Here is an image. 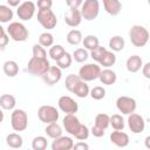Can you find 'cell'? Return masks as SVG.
Wrapping results in <instances>:
<instances>
[{
	"instance_id": "cell-1",
	"label": "cell",
	"mask_w": 150,
	"mask_h": 150,
	"mask_svg": "<svg viewBox=\"0 0 150 150\" xmlns=\"http://www.w3.org/2000/svg\"><path fill=\"white\" fill-rule=\"evenodd\" d=\"M129 39L135 47H144L149 41V32L141 25H134L129 30Z\"/></svg>"
},
{
	"instance_id": "cell-2",
	"label": "cell",
	"mask_w": 150,
	"mask_h": 150,
	"mask_svg": "<svg viewBox=\"0 0 150 150\" xmlns=\"http://www.w3.org/2000/svg\"><path fill=\"white\" fill-rule=\"evenodd\" d=\"M7 34L8 36L16 41V42H23L28 39V35H29V32L28 29L26 28V26L19 21H13L9 23V26L7 27Z\"/></svg>"
},
{
	"instance_id": "cell-3",
	"label": "cell",
	"mask_w": 150,
	"mask_h": 150,
	"mask_svg": "<svg viewBox=\"0 0 150 150\" xmlns=\"http://www.w3.org/2000/svg\"><path fill=\"white\" fill-rule=\"evenodd\" d=\"M49 67H50V64L47 59L32 56L30 60L28 61L27 70H28V73H30L34 76H42L48 70Z\"/></svg>"
},
{
	"instance_id": "cell-4",
	"label": "cell",
	"mask_w": 150,
	"mask_h": 150,
	"mask_svg": "<svg viewBox=\"0 0 150 150\" xmlns=\"http://www.w3.org/2000/svg\"><path fill=\"white\" fill-rule=\"evenodd\" d=\"M11 125L14 131H25L28 127V115L22 109H13L11 115Z\"/></svg>"
},
{
	"instance_id": "cell-5",
	"label": "cell",
	"mask_w": 150,
	"mask_h": 150,
	"mask_svg": "<svg viewBox=\"0 0 150 150\" xmlns=\"http://www.w3.org/2000/svg\"><path fill=\"white\" fill-rule=\"evenodd\" d=\"M81 15L82 19L87 21H91L97 18L100 13V2L98 0H84L81 5Z\"/></svg>"
},
{
	"instance_id": "cell-6",
	"label": "cell",
	"mask_w": 150,
	"mask_h": 150,
	"mask_svg": "<svg viewBox=\"0 0 150 150\" xmlns=\"http://www.w3.org/2000/svg\"><path fill=\"white\" fill-rule=\"evenodd\" d=\"M36 18H38L39 23L47 30L55 28L57 25V18H56L55 13L52 11V8L50 9H39Z\"/></svg>"
},
{
	"instance_id": "cell-7",
	"label": "cell",
	"mask_w": 150,
	"mask_h": 150,
	"mask_svg": "<svg viewBox=\"0 0 150 150\" xmlns=\"http://www.w3.org/2000/svg\"><path fill=\"white\" fill-rule=\"evenodd\" d=\"M38 117L42 123H52V122H57L59 117H60V112L59 110L53 107V105H41L38 110Z\"/></svg>"
},
{
	"instance_id": "cell-8",
	"label": "cell",
	"mask_w": 150,
	"mask_h": 150,
	"mask_svg": "<svg viewBox=\"0 0 150 150\" xmlns=\"http://www.w3.org/2000/svg\"><path fill=\"white\" fill-rule=\"evenodd\" d=\"M101 73V67L96 63H87L84 66H82L79 70V77L86 82L89 81H94L96 79H98V75Z\"/></svg>"
},
{
	"instance_id": "cell-9",
	"label": "cell",
	"mask_w": 150,
	"mask_h": 150,
	"mask_svg": "<svg viewBox=\"0 0 150 150\" xmlns=\"http://www.w3.org/2000/svg\"><path fill=\"white\" fill-rule=\"evenodd\" d=\"M136 107H137L136 101L132 97H129V96H120L116 100V108L123 115H129V114L134 112L136 110Z\"/></svg>"
},
{
	"instance_id": "cell-10",
	"label": "cell",
	"mask_w": 150,
	"mask_h": 150,
	"mask_svg": "<svg viewBox=\"0 0 150 150\" xmlns=\"http://www.w3.org/2000/svg\"><path fill=\"white\" fill-rule=\"evenodd\" d=\"M128 127L131 132L141 134L145 129V121L141 115H138L134 111L128 115Z\"/></svg>"
},
{
	"instance_id": "cell-11",
	"label": "cell",
	"mask_w": 150,
	"mask_h": 150,
	"mask_svg": "<svg viewBox=\"0 0 150 150\" xmlns=\"http://www.w3.org/2000/svg\"><path fill=\"white\" fill-rule=\"evenodd\" d=\"M35 7H36L35 4L32 1H25V2L20 4L16 9V14H18L19 19H21L22 21L30 20L35 14Z\"/></svg>"
},
{
	"instance_id": "cell-12",
	"label": "cell",
	"mask_w": 150,
	"mask_h": 150,
	"mask_svg": "<svg viewBox=\"0 0 150 150\" xmlns=\"http://www.w3.org/2000/svg\"><path fill=\"white\" fill-rule=\"evenodd\" d=\"M57 105L60 110L64 114H75L79 110V104L77 102L71 98L70 96H61L57 101Z\"/></svg>"
},
{
	"instance_id": "cell-13",
	"label": "cell",
	"mask_w": 150,
	"mask_h": 150,
	"mask_svg": "<svg viewBox=\"0 0 150 150\" xmlns=\"http://www.w3.org/2000/svg\"><path fill=\"white\" fill-rule=\"evenodd\" d=\"M62 124H63V128L66 129V131L69 135L75 136V134L79 131V129H80V127H81L82 123L75 116V114H66V116L63 117Z\"/></svg>"
},
{
	"instance_id": "cell-14",
	"label": "cell",
	"mask_w": 150,
	"mask_h": 150,
	"mask_svg": "<svg viewBox=\"0 0 150 150\" xmlns=\"http://www.w3.org/2000/svg\"><path fill=\"white\" fill-rule=\"evenodd\" d=\"M43 82L48 86H54L56 84L61 77H62V69H60L57 66H50L48 70L41 76Z\"/></svg>"
},
{
	"instance_id": "cell-15",
	"label": "cell",
	"mask_w": 150,
	"mask_h": 150,
	"mask_svg": "<svg viewBox=\"0 0 150 150\" xmlns=\"http://www.w3.org/2000/svg\"><path fill=\"white\" fill-rule=\"evenodd\" d=\"M82 21V15L79 8H69L64 14V22L69 27H77Z\"/></svg>"
},
{
	"instance_id": "cell-16",
	"label": "cell",
	"mask_w": 150,
	"mask_h": 150,
	"mask_svg": "<svg viewBox=\"0 0 150 150\" xmlns=\"http://www.w3.org/2000/svg\"><path fill=\"white\" fill-rule=\"evenodd\" d=\"M74 141L69 136H60L57 138H54L52 143V150H70L73 149Z\"/></svg>"
},
{
	"instance_id": "cell-17",
	"label": "cell",
	"mask_w": 150,
	"mask_h": 150,
	"mask_svg": "<svg viewBox=\"0 0 150 150\" xmlns=\"http://www.w3.org/2000/svg\"><path fill=\"white\" fill-rule=\"evenodd\" d=\"M110 142L118 148H125L129 144V136L122 130H115L110 134Z\"/></svg>"
},
{
	"instance_id": "cell-18",
	"label": "cell",
	"mask_w": 150,
	"mask_h": 150,
	"mask_svg": "<svg viewBox=\"0 0 150 150\" xmlns=\"http://www.w3.org/2000/svg\"><path fill=\"white\" fill-rule=\"evenodd\" d=\"M142 66H143V61H142V57L138 55L129 56L125 62V67L129 73H137L138 70H141Z\"/></svg>"
},
{
	"instance_id": "cell-19",
	"label": "cell",
	"mask_w": 150,
	"mask_h": 150,
	"mask_svg": "<svg viewBox=\"0 0 150 150\" xmlns=\"http://www.w3.org/2000/svg\"><path fill=\"white\" fill-rule=\"evenodd\" d=\"M103 2V7L105 9V12L112 16L118 15L121 9H122V5L120 0H102Z\"/></svg>"
},
{
	"instance_id": "cell-20",
	"label": "cell",
	"mask_w": 150,
	"mask_h": 150,
	"mask_svg": "<svg viewBox=\"0 0 150 150\" xmlns=\"http://www.w3.org/2000/svg\"><path fill=\"white\" fill-rule=\"evenodd\" d=\"M98 79L101 81V83L105 84V86H111L116 82L117 80V75L114 70L109 69V68H105L103 70H101L100 75H98Z\"/></svg>"
},
{
	"instance_id": "cell-21",
	"label": "cell",
	"mask_w": 150,
	"mask_h": 150,
	"mask_svg": "<svg viewBox=\"0 0 150 150\" xmlns=\"http://www.w3.org/2000/svg\"><path fill=\"white\" fill-rule=\"evenodd\" d=\"M89 91H90L89 86H88L87 82L83 81V80H80V81L74 86V88H73V90H71V93L75 94V95H76L77 97H80V98L87 97V96L89 95Z\"/></svg>"
},
{
	"instance_id": "cell-22",
	"label": "cell",
	"mask_w": 150,
	"mask_h": 150,
	"mask_svg": "<svg viewBox=\"0 0 150 150\" xmlns=\"http://www.w3.org/2000/svg\"><path fill=\"white\" fill-rule=\"evenodd\" d=\"M6 144L13 149H20L23 144V139L19 134L12 132V134H8L6 136Z\"/></svg>"
},
{
	"instance_id": "cell-23",
	"label": "cell",
	"mask_w": 150,
	"mask_h": 150,
	"mask_svg": "<svg viewBox=\"0 0 150 150\" xmlns=\"http://www.w3.org/2000/svg\"><path fill=\"white\" fill-rule=\"evenodd\" d=\"M16 101L13 95L4 94L0 96V108L4 110H13L15 108Z\"/></svg>"
},
{
	"instance_id": "cell-24",
	"label": "cell",
	"mask_w": 150,
	"mask_h": 150,
	"mask_svg": "<svg viewBox=\"0 0 150 150\" xmlns=\"http://www.w3.org/2000/svg\"><path fill=\"white\" fill-rule=\"evenodd\" d=\"M2 70L8 77H14L19 73V66L14 60H8L2 64Z\"/></svg>"
},
{
	"instance_id": "cell-25",
	"label": "cell",
	"mask_w": 150,
	"mask_h": 150,
	"mask_svg": "<svg viewBox=\"0 0 150 150\" xmlns=\"http://www.w3.org/2000/svg\"><path fill=\"white\" fill-rule=\"evenodd\" d=\"M45 132L47 134L48 137L54 139V138H57L62 135V128L60 124H57V122H52V123H48L46 125Z\"/></svg>"
},
{
	"instance_id": "cell-26",
	"label": "cell",
	"mask_w": 150,
	"mask_h": 150,
	"mask_svg": "<svg viewBox=\"0 0 150 150\" xmlns=\"http://www.w3.org/2000/svg\"><path fill=\"white\" fill-rule=\"evenodd\" d=\"M82 33L79 30V29H71L68 32L67 34V42L71 46H77L82 42Z\"/></svg>"
},
{
	"instance_id": "cell-27",
	"label": "cell",
	"mask_w": 150,
	"mask_h": 150,
	"mask_svg": "<svg viewBox=\"0 0 150 150\" xmlns=\"http://www.w3.org/2000/svg\"><path fill=\"white\" fill-rule=\"evenodd\" d=\"M124 45H125L124 39L122 36H120V35H115L109 40V47H110L111 52H121V50H123Z\"/></svg>"
},
{
	"instance_id": "cell-28",
	"label": "cell",
	"mask_w": 150,
	"mask_h": 150,
	"mask_svg": "<svg viewBox=\"0 0 150 150\" xmlns=\"http://www.w3.org/2000/svg\"><path fill=\"white\" fill-rule=\"evenodd\" d=\"M98 63L101 66H103L104 68H110L111 66H114L116 63V55L114 54V52L105 50V53L103 54V56Z\"/></svg>"
},
{
	"instance_id": "cell-29",
	"label": "cell",
	"mask_w": 150,
	"mask_h": 150,
	"mask_svg": "<svg viewBox=\"0 0 150 150\" xmlns=\"http://www.w3.org/2000/svg\"><path fill=\"white\" fill-rule=\"evenodd\" d=\"M13 15H14V13L9 6L0 5V22H2V23L9 22L13 19Z\"/></svg>"
},
{
	"instance_id": "cell-30",
	"label": "cell",
	"mask_w": 150,
	"mask_h": 150,
	"mask_svg": "<svg viewBox=\"0 0 150 150\" xmlns=\"http://www.w3.org/2000/svg\"><path fill=\"white\" fill-rule=\"evenodd\" d=\"M82 43L87 50H93L100 45V41L95 35H87L84 36V39H82Z\"/></svg>"
},
{
	"instance_id": "cell-31",
	"label": "cell",
	"mask_w": 150,
	"mask_h": 150,
	"mask_svg": "<svg viewBox=\"0 0 150 150\" xmlns=\"http://www.w3.org/2000/svg\"><path fill=\"white\" fill-rule=\"evenodd\" d=\"M71 56H73V60H75L76 62L83 63V62H86L88 60L89 53H88V50L86 48H77V49H75L73 52Z\"/></svg>"
},
{
	"instance_id": "cell-32",
	"label": "cell",
	"mask_w": 150,
	"mask_h": 150,
	"mask_svg": "<svg viewBox=\"0 0 150 150\" xmlns=\"http://www.w3.org/2000/svg\"><path fill=\"white\" fill-rule=\"evenodd\" d=\"M109 125H111V128L114 130H123L125 123H124L123 117L120 114H115V115H111L110 116V123H109Z\"/></svg>"
},
{
	"instance_id": "cell-33",
	"label": "cell",
	"mask_w": 150,
	"mask_h": 150,
	"mask_svg": "<svg viewBox=\"0 0 150 150\" xmlns=\"http://www.w3.org/2000/svg\"><path fill=\"white\" fill-rule=\"evenodd\" d=\"M71 62H73V56H71V54H69L68 52H66V53L56 61V66H57L60 69H68V68L71 66Z\"/></svg>"
},
{
	"instance_id": "cell-34",
	"label": "cell",
	"mask_w": 150,
	"mask_h": 150,
	"mask_svg": "<svg viewBox=\"0 0 150 150\" xmlns=\"http://www.w3.org/2000/svg\"><path fill=\"white\" fill-rule=\"evenodd\" d=\"M64 53H66V50H64V48L61 45H53L49 48V53L48 54H49V56H50L52 60L57 61Z\"/></svg>"
},
{
	"instance_id": "cell-35",
	"label": "cell",
	"mask_w": 150,
	"mask_h": 150,
	"mask_svg": "<svg viewBox=\"0 0 150 150\" xmlns=\"http://www.w3.org/2000/svg\"><path fill=\"white\" fill-rule=\"evenodd\" d=\"M54 43V36L53 34L48 33V32H43L40 34L39 36V45H41L42 47H52Z\"/></svg>"
},
{
	"instance_id": "cell-36",
	"label": "cell",
	"mask_w": 150,
	"mask_h": 150,
	"mask_svg": "<svg viewBox=\"0 0 150 150\" xmlns=\"http://www.w3.org/2000/svg\"><path fill=\"white\" fill-rule=\"evenodd\" d=\"M109 123H110V116L108 114H97L96 117H95V125H98L103 129H107L109 127Z\"/></svg>"
},
{
	"instance_id": "cell-37",
	"label": "cell",
	"mask_w": 150,
	"mask_h": 150,
	"mask_svg": "<svg viewBox=\"0 0 150 150\" xmlns=\"http://www.w3.org/2000/svg\"><path fill=\"white\" fill-rule=\"evenodd\" d=\"M33 150H45L47 148V138L45 136H36L32 141Z\"/></svg>"
},
{
	"instance_id": "cell-38",
	"label": "cell",
	"mask_w": 150,
	"mask_h": 150,
	"mask_svg": "<svg viewBox=\"0 0 150 150\" xmlns=\"http://www.w3.org/2000/svg\"><path fill=\"white\" fill-rule=\"evenodd\" d=\"M89 95L91 96L93 100L100 101V100H102V98L105 97V89L103 87H101V86H96L93 89H90Z\"/></svg>"
},
{
	"instance_id": "cell-39",
	"label": "cell",
	"mask_w": 150,
	"mask_h": 150,
	"mask_svg": "<svg viewBox=\"0 0 150 150\" xmlns=\"http://www.w3.org/2000/svg\"><path fill=\"white\" fill-rule=\"evenodd\" d=\"M80 80H81V79L79 77V75L69 74V75L66 77V80H64V87H66V89H67L68 91H70V93H71V90H73L74 86H75Z\"/></svg>"
},
{
	"instance_id": "cell-40",
	"label": "cell",
	"mask_w": 150,
	"mask_h": 150,
	"mask_svg": "<svg viewBox=\"0 0 150 150\" xmlns=\"http://www.w3.org/2000/svg\"><path fill=\"white\" fill-rule=\"evenodd\" d=\"M105 50H107V48L105 47H103V46H97L95 49H93V50H90V57L94 60V61H96V62H100L101 61V59H102V56H103V54L105 53Z\"/></svg>"
},
{
	"instance_id": "cell-41",
	"label": "cell",
	"mask_w": 150,
	"mask_h": 150,
	"mask_svg": "<svg viewBox=\"0 0 150 150\" xmlns=\"http://www.w3.org/2000/svg\"><path fill=\"white\" fill-rule=\"evenodd\" d=\"M89 134H90V130L88 129V127L84 125V124H81L79 131L75 134L74 137H75L76 139H79V141H86V139L89 137Z\"/></svg>"
},
{
	"instance_id": "cell-42",
	"label": "cell",
	"mask_w": 150,
	"mask_h": 150,
	"mask_svg": "<svg viewBox=\"0 0 150 150\" xmlns=\"http://www.w3.org/2000/svg\"><path fill=\"white\" fill-rule=\"evenodd\" d=\"M32 52H33V56H35V57L47 59V53H46V50H45V47H42V46L39 45V43H35V45L33 46Z\"/></svg>"
},
{
	"instance_id": "cell-43",
	"label": "cell",
	"mask_w": 150,
	"mask_h": 150,
	"mask_svg": "<svg viewBox=\"0 0 150 150\" xmlns=\"http://www.w3.org/2000/svg\"><path fill=\"white\" fill-rule=\"evenodd\" d=\"M8 41H9V36H8L7 32L5 30V28L0 25V49L5 48L8 43Z\"/></svg>"
},
{
	"instance_id": "cell-44",
	"label": "cell",
	"mask_w": 150,
	"mask_h": 150,
	"mask_svg": "<svg viewBox=\"0 0 150 150\" xmlns=\"http://www.w3.org/2000/svg\"><path fill=\"white\" fill-rule=\"evenodd\" d=\"M36 6L39 9H50L53 6V0H38Z\"/></svg>"
},
{
	"instance_id": "cell-45",
	"label": "cell",
	"mask_w": 150,
	"mask_h": 150,
	"mask_svg": "<svg viewBox=\"0 0 150 150\" xmlns=\"http://www.w3.org/2000/svg\"><path fill=\"white\" fill-rule=\"evenodd\" d=\"M104 130H105V129H103V128H101V127L94 124L93 128H91V130H90V132H91V135H93L94 137H102V136H104V134H105Z\"/></svg>"
},
{
	"instance_id": "cell-46",
	"label": "cell",
	"mask_w": 150,
	"mask_h": 150,
	"mask_svg": "<svg viewBox=\"0 0 150 150\" xmlns=\"http://www.w3.org/2000/svg\"><path fill=\"white\" fill-rule=\"evenodd\" d=\"M83 0H66L68 8H79L82 5Z\"/></svg>"
},
{
	"instance_id": "cell-47",
	"label": "cell",
	"mask_w": 150,
	"mask_h": 150,
	"mask_svg": "<svg viewBox=\"0 0 150 150\" xmlns=\"http://www.w3.org/2000/svg\"><path fill=\"white\" fill-rule=\"evenodd\" d=\"M73 149H75V150H88L89 149V145L87 143H84L83 141H80L77 143H74Z\"/></svg>"
},
{
	"instance_id": "cell-48",
	"label": "cell",
	"mask_w": 150,
	"mask_h": 150,
	"mask_svg": "<svg viewBox=\"0 0 150 150\" xmlns=\"http://www.w3.org/2000/svg\"><path fill=\"white\" fill-rule=\"evenodd\" d=\"M142 73L145 79H150V62H146L145 64L142 66Z\"/></svg>"
},
{
	"instance_id": "cell-49",
	"label": "cell",
	"mask_w": 150,
	"mask_h": 150,
	"mask_svg": "<svg viewBox=\"0 0 150 150\" xmlns=\"http://www.w3.org/2000/svg\"><path fill=\"white\" fill-rule=\"evenodd\" d=\"M20 2L21 0H7V4L9 5V7H18Z\"/></svg>"
},
{
	"instance_id": "cell-50",
	"label": "cell",
	"mask_w": 150,
	"mask_h": 150,
	"mask_svg": "<svg viewBox=\"0 0 150 150\" xmlns=\"http://www.w3.org/2000/svg\"><path fill=\"white\" fill-rule=\"evenodd\" d=\"M4 118H5V115H4V111H2V109L0 108V123L4 121Z\"/></svg>"
}]
</instances>
